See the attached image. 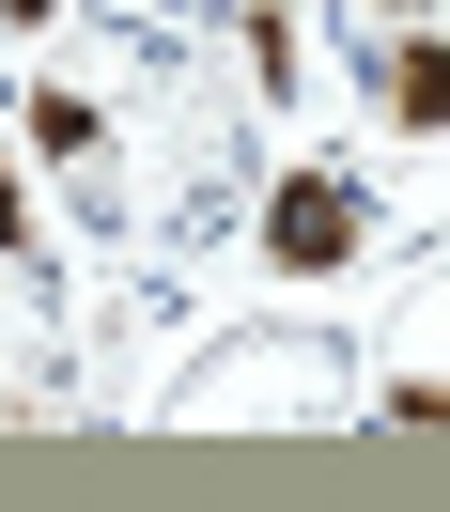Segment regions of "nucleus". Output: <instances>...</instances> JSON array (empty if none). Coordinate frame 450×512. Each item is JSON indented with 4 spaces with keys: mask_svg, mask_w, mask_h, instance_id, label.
Returning a JSON list of instances; mask_svg holds the SVG:
<instances>
[{
    "mask_svg": "<svg viewBox=\"0 0 450 512\" xmlns=\"http://www.w3.org/2000/svg\"><path fill=\"white\" fill-rule=\"evenodd\" d=\"M357 249H373V202H357L342 171H280V187H264V264H280V280H342Z\"/></svg>",
    "mask_w": 450,
    "mask_h": 512,
    "instance_id": "f257e3e1",
    "label": "nucleus"
},
{
    "mask_svg": "<svg viewBox=\"0 0 450 512\" xmlns=\"http://www.w3.org/2000/svg\"><path fill=\"white\" fill-rule=\"evenodd\" d=\"M373 109L404 140H450V32H404V47H388V63H373Z\"/></svg>",
    "mask_w": 450,
    "mask_h": 512,
    "instance_id": "f03ea898",
    "label": "nucleus"
},
{
    "mask_svg": "<svg viewBox=\"0 0 450 512\" xmlns=\"http://www.w3.org/2000/svg\"><path fill=\"white\" fill-rule=\"evenodd\" d=\"M16 140H32V156H63V171H78V156H109V109L78 94V78H32V94H16Z\"/></svg>",
    "mask_w": 450,
    "mask_h": 512,
    "instance_id": "7ed1b4c3",
    "label": "nucleus"
},
{
    "mask_svg": "<svg viewBox=\"0 0 450 512\" xmlns=\"http://www.w3.org/2000/svg\"><path fill=\"white\" fill-rule=\"evenodd\" d=\"M0 249H32V187H16V156H0Z\"/></svg>",
    "mask_w": 450,
    "mask_h": 512,
    "instance_id": "20e7f679",
    "label": "nucleus"
},
{
    "mask_svg": "<svg viewBox=\"0 0 450 512\" xmlns=\"http://www.w3.org/2000/svg\"><path fill=\"white\" fill-rule=\"evenodd\" d=\"M47 16H63V0H0V32H47Z\"/></svg>",
    "mask_w": 450,
    "mask_h": 512,
    "instance_id": "39448f33",
    "label": "nucleus"
},
{
    "mask_svg": "<svg viewBox=\"0 0 450 512\" xmlns=\"http://www.w3.org/2000/svg\"><path fill=\"white\" fill-rule=\"evenodd\" d=\"M373 16H419V0H373Z\"/></svg>",
    "mask_w": 450,
    "mask_h": 512,
    "instance_id": "423d86ee",
    "label": "nucleus"
}]
</instances>
